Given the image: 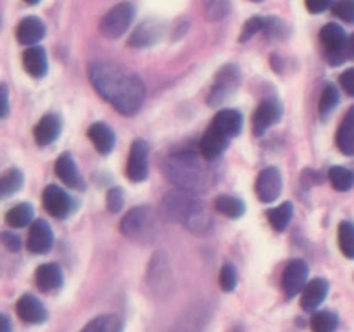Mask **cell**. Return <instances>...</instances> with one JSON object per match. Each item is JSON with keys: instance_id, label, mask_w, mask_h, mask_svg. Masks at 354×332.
<instances>
[{"instance_id": "1", "label": "cell", "mask_w": 354, "mask_h": 332, "mask_svg": "<svg viewBox=\"0 0 354 332\" xmlns=\"http://www.w3.org/2000/svg\"><path fill=\"white\" fill-rule=\"evenodd\" d=\"M88 78L93 89L124 116L140 111L145 99V86L140 76L113 61H95L88 66Z\"/></svg>"}, {"instance_id": "2", "label": "cell", "mask_w": 354, "mask_h": 332, "mask_svg": "<svg viewBox=\"0 0 354 332\" xmlns=\"http://www.w3.org/2000/svg\"><path fill=\"white\" fill-rule=\"evenodd\" d=\"M165 173L176 189L192 194L206 190L211 180L209 169L192 149H182L169 154L165 161Z\"/></svg>"}, {"instance_id": "3", "label": "cell", "mask_w": 354, "mask_h": 332, "mask_svg": "<svg viewBox=\"0 0 354 332\" xmlns=\"http://www.w3.org/2000/svg\"><path fill=\"white\" fill-rule=\"evenodd\" d=\"M162 210L169 220L183 225L189 230L203 234L211 227V216L199 197L187 190H171L162 199Z\"/></svg>"}, {"instance_id": "4", "label": "cell", "mask_w": 354, "mask_h": 332, "mask_svg": "<svg viewBox=\"0 0 354 332\" xmlns=\"http://www.w3.org/2000/svg\"><path fill=\"white\" fill-rule=\"evenodd\" d=\"M121 234L138 244H151L161 234V220L158 213L147 206H138L128 211L121 220Z\"/></svg>"}, {"instance_id": "5", "label": "cell", "mask_w": 354, "mask_h": 332, "mask_svg": "<svg viewBox=\"0 0 354 332\" xmlns=\"http://www.w3.org/2000/svg\"><path fill=\"white\" fill-rule=\"evenodd\" d=\"M133 17L135 7L131 3H118L113 9L107 10L106 16L100 21V33L106 38H120L131 26Z\"/></svg>"}, {"instance_id": "6", "label": "cell", "mask_w": 354, "mask_h": 332, "mask_svg": "<svg viewBox=\"0 0 354 332\" xmlns=\"http://www.w3.org/2000/svg\"><path fill=\"white\" fill-rule=\"evenodd\" d=\"M320 40L325 45V48H327V57L330 64L339 66L346 61V55H348V35H346L344 28H341L335 23L325 24L320 31Z\"/></svg>"}, {"instance_id": "7", "label": "cell", "mask_w": 354, "mask_h": 332, "mask_svg": "<svg viewBox=\"0 0 354 332\" xmlns=\"http://www.w3.org/2000/svg\"><path fill=\"white\" fill-rule=\"evenodd\" d=\"M239 83H241V73H239L237 66L228 64L221 68L216 75V80H214L213 89L207 95V104L213 107L223 104L239 89Z\"/></svg>"}, {"instance_id": "8", "label": "cell", "mask_w": 354, "mask_h": 332, "mask_svg": "<svg viewBox=\"0 0 354 332\" xmlns=\"http://www.w3.org/2000/svg\"><path fill=\"white\" fill-rule=\"evenodd\" d=\"M41 201H44L45 211L57 220H64L75 210V203H73L71 197L57 185L45 187Z\"/></svg>"}, {"instance_id": "9", "label": "cell", "mask_w": 354, "mask_h": 332, "mask_svg": "<svg viewBox=\"0 0 354 332\" xmlns=\"http://www.w3.org/2000/svg\"><path fill=\"white\" fill-rule=\"evenodd\" d=\"M149 173V144L142 138L131 144L127 163V175L131 182H144Z\"/></svg>"}, {"instance_id": "10", "label": "cell", "mask_w": 354, "mask_h": 332, "mask_svg": "<svg viewBox=\"0 0 354 332\" xmlns=\"http://www.w3.org/2000/svg\"><path fill=\"white\" fill-rule=\"evenodd\" d=\"M256 194L261 203H273L282 194V175L275 166L263 169L256 178Z\"/></svg>"}, {"instance_id": "11", "label": "cell", "mask_w": 354, "mask_h": 332, "mask_svg": "<svg viewBox=\"0 0 354 332\" xmlns=\"http://www.w3.org/2000/svg\"><path fill=\"white\" fill-rule=\"evenodd\" d=\"M308 273H310V268L303 259H292V261L287 263L282 275V287L287 297H294L304 289Z\"/></svg>"}, {"instance_id": "12", "label": "cell", "mask_w": 354, "mask_h": 332, "mask_svg": "<svg viewBox=\"0 0 354 332\" xmlns=\"http://www.w3.org/2000/svg\"><path fill=\"white\" fill-rule=\"evenodd\" d=\"M165 35V23L159 19H145L135 28V31L131 33L128 45L130 47H151V45L158 44L159 40Z\"/></svg>"}, {"instance_id": "13", "label": "cell", "mask_w": 354, "mask_h": 332, "mask_svg": "<svg viewBox=\"0 0 354 332\" xmlns=\"http://www.w3.org/2000/svg\"><path fill=\"white\" fill-rule=\"evenodd\" d=\"M16 313L21 320L31 325L44 324L48 317L47 308H45L44 303H41L37 296H33V294H24V296H21L19 299H17Z\"/></svg>"}, {"instance_id": "14", "label": "cell", "mask_w": 354, "mask_h": 332, "mask_svg": "<svg viewBox=\"0 0 354 332\" xmlns=\"http://www.w3.org/2000/svg\"><path fill=\"white\" fill-rule=\"evenodd\" d=\"M280 118H282V106L279 104V100H265V102L259 104L254 116H252V131H254V135L259 137V135L265 133L272 124H275Z\"/></svg>"}, {"instance_id": "15", "label": "cell", "mask_w": 354, "mask_h": 332, "mask_svg": "<svg viewBox=\"0 0 354 332\" xmlns=\"http://www.w3.org/2000/svg\"><path fill=\"white\" fill-rule=\"evenodd\" d=\"M52 244H54V234H52L50 225L45 220H35L28 234V249L33 255H45L50 251Z\"/></svg>"}, {"instance_id": "16", "label": "cell", "mask_w": 354, "mask_h": 332, "mask_svg": "<svg viewBox=\"0 0 354 332\" xmlns=\"http://www.w3.org/2000/svg\"><path fill=\"white\" fill-rule=\"evenodd\" d=\"M228 142H230V138L211 124L206 130V133L203 135V138H201V156H203L206 161H214V159H218L223 154L225 149L228 147Z\"/></svg>"}, {"instance_id": "17", "label": "cell", "mask_w": 354, "mask_h": 332, "mask_svg": "<svg viewBox=\"0 0 354 332\" xmlns=\"http://www.w3.org/2000/svg\"><path fill=\"white\" fill-rule=\"evenodd\" d=\"M55 175H57L59 180H62V183L75 190H82L83 187V178L78 172V166H76L75 159H73L71 154L64 152L57 158L55 161Z\"/></svg>"}, {"instance_id": "18", "label": "cell", "mask_w": 354, "mask_h": 332, "mask_svg": "<svg viewBox=\"0 0 354 332\" xmlns=\"http://www.w3.org/2000/svg\"><path fill=\"white\" fill-rule=\"evenodd\" d=\"M45 23L37 16H28L17 24L16 30V38L19 44L23 45H37L41 38L45 37Z\"/></svg>"}, {"instance_id": "19", "label": "cell", "mask_w": 354, "mask_h": 332, "mask_svg": "<svg viewBox=\"0 0 354 332\" xmlns=\"http://www.w3.org/2000/svg\"><path fill=\"white\" fill-rule=\"evenodd\" d=\"M61 130L62 123L61 120H59L57 114H45V116L38 121L37 127H35L33 130L35 142H37L38 145H41V147L50 145L52 142L57 140L59 135H61Z\"/></svg>"}, {"instance_id": "20", "label": "cell", "mask_w": 354, "mask_h": 332, "mask_svg": "<svg viewBox=\"0 0 354 332\" xmlns=\"http://www.w3.org/2000/svg\"><path fill=\"white\" fill-rule=\"evenodd\" d=\"M35 282L37 287L44 293H52L62 287V270L55 263H45L40 265L35 272Z\"/></svg>"}, {"instance_id": "21", "label": "cell", "mask_w": 354, "mask_h": 332, "mask_svg": "<svg viewBox=\"0 0 354 332\" xmlns=\"http://www.w3.org/2000/svg\"><path fill=\"white\" fill-rule=\"evenodd\" d=\"M328 294V282L325 279H313L308 282L303 289V299H301V306L306 311H317L325 301Z\"/></svg>"}, {"instance_id": "22", "label": "cell", "mask_w": 354, "mask_h": 332, "mask_svg": "<svg viewBox=\"0 0 354 332\" xmlns=\"http://www.w3.org/2000/svg\"><path fill=\"white\" fill-rule=\"evenodd\" d=\"M23 66L28 75L33 76V78H41V76L47 75L48 61L45 48L38 47V45L26 48L23 54Z\"/></svg>"}, {"instance_id": "23", "label": "cell", "mask_w": 354, "mask_h": 332, "mask_svg": "<svg viewBox=\"0 0 354 332\" xmlns=\"http://www.w3.org/2000/svg\"><path fill=\"white\" fill-rule=\"evenodd\" d=\"M86 135L100 154H109L116 144V135L106 123H93L86 131Z\"/></svg>"}, {"instance_id": "24", "label": "cell", "mask_w": 354, "mask_h": 332, "mask_svg": "<svg viewBox=\"0 0 354 332\" xmlns=\"http://www.w3.org/2000/svg\"><path fill=\"white\" fill-rule=\"evenodd\" d=\"M242 124H244V118H242V114L235 109L220 111L213 120V127L216 128V130H220L223 135H227L228 138L241 133Z\"/></svg>"}, {"instance_id": "25", "label": "cell", "mask_w": 354, "mask_h": 332, "mask_svg": "<svg viewBox=\"0 0 354 332\" xmlns=\"http://www.w3.org/2000/svg\"><path fill=\"white\" fill-rule=\"evenodd\" d=\"M335 142H337L341 152H344L346 156H354V106L342 120L337 135H335Z\"/></svg>"}, {"instance_id": "26", "label": "cell", "mask_w": 354, "mask_h": 332, "mask_svg": "<svg viewBox=\"0 0 354 332\" xmlns=\"http://www.w3.org/2000/svg\"><path fill=\"white\" fill-rule=\"evenodd\" d=\"M82 332H123V322L118 315H100L90 320Z\"/></svg>"}, {"instance_id": "27", "label": "cell", "mask_w": 354, "mask_h": 332, "mask_svg": "<svg viewBox=\"0 0 354 332\" xmlns=\"http://www.w3.org/2000/svg\"><path fill=\"white\" fill-rule=\"evenodd\" d=\"M214 208H216L218 213H221L227 218H234V220L235 218H241L245 213V204L242 203V199L235 196H228V194L216 197Z\"/></svg>"}, {"instance_id": "28", "label": "cell", "mask_w": 354, "mask_h": 332, "mask_svg": "<svg viewBox=\"0 0 354 332\" xmlns=\"http://www.w3.org/2000/svg\"><path fill=\"white\" fill-rule=\"evenodd\" d=\"M6 221L12 228H24L33 221V206L28 203L16 204V206L7 211Z\"/></svg>"}, {"instance_id": "29", "label": "cell", "mask_w": 354, "mask_h": 332, "mask_svg": "<svg viewBox=\"0 0 354 332\" xmlns=\"http://www.w3.org/2000/svg\"><path fill=\"white\" fill-rule=\"evenodd\" d=\"M23 183V172L17 168H10L9 172H6L0 176V199H7V197L14 196L17 190H21Z\"/></svg>"}, {"instance_id": "30", "label": "cell", "mask_w": 354, "mask_h": 332, "mask_svg": "<svg viewBox=\"0 0 354 332\" xmlns=\"http://www.w3.org/2000/svg\"><path fill=\"white\" fill-rule=\"evenodd\" d=\"M294 208L290 203H282L280 206L273 208L268 211V221L277 232H283L289 227L290 220H292Z\"/></svg>"}, {"instance_id": "31", "label": "cell", "mask_w": 354, "mask_h": 332, "mask_svg": "<svg viewBox=\"0 0 354 332\" xmlns=\"http://www.w3.org/2000/svg\"><path fill=\"white\" fill-rule=\"evenodd\" d=\"M328 178H330L332 187L339 192H346L354 187V175L351 169L344 168V166H334L328 172Z\"/></svg>"}, {"instance_id": "32", "label": "cell", "mask_w": 354, "mask_h": 332, "mask_svg": "<svg viewBox=\"0 0 354 332\" xmlns=\"http://www.w3.org/2000/svg\"><path fill=\"white\" fill-rule=\"evenodd\" d=\"M310 325L313 332H335L339 327V317L332 311H317L311 317Z\"/></svg>"}, {"instance_id": "33", "label": "cell", "mask_w": 354, "mask_h": 332, "mask_svg": "<svg viewBox=\"0 0 354 332\" xmlns=\"http://www.w3.org/2000/svg\"><path fill=\"white\" fill-rule=\"evenodd\" d=\"M339 246L342 255L354 259V223L353 221H342L339 225Z\"/></svg>"}, {"instance_id": "34", "label": "cell", "mask_w": 354, "mask_h": 332, "mask_svg": "<svg viewBox=\"0 0 354 332\" xmlns=\"http://www.w3.org/2000/svg\"><path fill=\"white\" fill-rule=\"evenodd\" d=\"M337 104H339V90L335 89L334 85H327L324 89V92H322L320 102H318V113H320V116L325 120V118L335 109Z\"/></svg>"}, {"instance_id": "35", "label": "cell", "mask_w": 354, "mask_h": 332, "mask_svg": "<svg viewBox=\"0 0 354 332\" xmlns=\"http://www.w3.org/2000/svg\"><path fill=\"white\" fill-rule=\"evenodd\" d=\"M204 12H206L204 16L209 21H220L230 12V3L228 0H207Z\"/></svg>"}, {"instance_id": "36", "label": "cell", "mask_w": 354, "mask_h": 332, "mask_svg": "<svg viewBox=\"0 0 354 332\" xmlns=\"http://www.w3.org/2000/svg\"><path fill=\"white\" fill-rule=\"evenodd\" d=\"M265 33L266 37L273 38V40H282L289 35V26L279 17H266Z\"/></svg>"}, {"instance_id": "37", "label": "cell", "mask_w": 354, "mask_h": 332, "mask_svg": "<svg viewBox=\"0 0 354 332\" xmlns=\"http://www.w3.org/2000/svg\"><path fill=\"white\" fill-rule=\"evenodd\" d=\"M237 270L230 263H225L220 270V286L225 293H234L235 287H237Z\"/></svg>"}, {"instance_id": "38", "label": "cell", "mask_w": 354, "mask_h": 332, "mask_svg": "<svg viewBox=\"0 0 354 332\" xmlns=\"http://www.w3.org/2000/svg\"><path fill=\"white\" fill-rule=\"evenodd\" d=\"M265 24H266V17H259V16H254L249 21H245L241 33V42L251 40V38L254 37V35H258L259 31H265Z\"/></svg>"}, {"instance_id": "39", "label": "cell", "mask_w": 354, "mask_h": 332, "mask_svg": "<svg viewBox=\"0 0 354 332\" xmlns=\"http://www.w3.org/2000/svg\"><path fill=\"white\" fill-rule=\"evenodd\" d=\"M332 10L346 23H354V0H337Z\"/></svg>"}, {"instance_id": "40", "label": "cell", "mask_w": 354, "mask_h": 332, "mask_svg": "<svg viewBox=\"0 0 354 332\" xmlns=\"http://www.w3.org/2000/svg\"><path fill=\"white\" fill-rule=\"evenodd\" d=\"M124 203V197H123V190L120 187H114L107 192L106 197V204H107V210L113 211V213H120L121 208H123Z\"/></svg>"}, {"instance_id": "41", "label": "cell", "mask_w": 354, "mask_h": 332, "mask_svg": "<svg viewBox=\"0 0 354 332\" xmlns=\"http://www.w3.org/2000/svg\"><path fill=\"white\" fill-rule=\"evenodd\" d=\"M0 242L12 252L19 251L21 249V239L17 237L16 234H10V232H2V234H0Z\"/></svg>"}, {"instance_id": "42", "label": "cell", "mask_w": 354, "mask_h": 332, "mask_svg": "<svg viewBox=\"0 0 354 332\" xmlns=\"http://www.w3.org/2000/svg\"><path fill=\"white\" fill-rule=\"evenodd\" d=\"M339 82H341L344 92L348 93V95L354 97V68L346 69L341 75V78H339Z\"/></svg>"}, {"instance_id": "43", "label": "cell", "mask_w": 354, "mask_h": 332, "mask_svg": "<svg viewBox=\"0 0 354 332\" xmlns=\"http://www.w3.org/2000/svg\"><path fill=\"white\" fill-rule=\"evenodd\" d=\"M9 114V89L6 83H0V120Z\"/></svg>"}, {"instance_id": "44", "label": "cell", "mask_w": 354, "mask_h": 332, "mask_svg": "<svg viewBox=\"0 0 354 332\" xmlns=\"http://www.w3.org/2000/svg\"><path fill=\"white\" fill-rule=\"evenodd\" d=\"M306 9L313 14H320L332 6V0H304Z\"/></svg>"}, {"instance_id": "45", "label": "cell", "mask_w": 354, "mask_h": 332, "mask_svg": "<svg viewBox=\"0 0 354 332\" xmlns=\"http://www.w3.org/2000/svg\"><path fill=\"white\" fill-rule=\"evenodd\" d=\"M0 332H12V325L6 315L0 313Z\"/></svg>"}, {"instance_id": "46", "label": "cell", "mask_w": 354, "mask_h": 332, "mask_svg": "<svg viewBox=\"0 0 354 332\" xmlns=\"http://www.w3.org/2000/svg\"><path fill=\"white\" fill-rule=\"evenodd\" d=\"M348 55L354 59V33L351 35V38H348Z\"/></svg>"}, {"instance_id": "47", "label": "cell", "mask_w": 354, "mask_h": 332, "mask_svg": "<svg viewBox=\"0 0 354 332\" xmlns=\"http://www.w3.org/2000/svg\"><path fill=\"white\" fill-rule=\"evenodd\" d=\"M24 2H26V3H30V6H37V3L40 2V0H24Z\"/></svg>"}, {"instance_id": "48", "label": "cell", "mask_w": 354, "mask_h": 332, "mask_svg": "<svg viewBox=\"0 0 354 332\" xmlns=\"http://www.w3.org/2000/svg\"><path fill=\"white\" fill-rule=\"evenodd\" d=\"M252 2H263V0H252Z\"/></svg>"}]
</instances>
